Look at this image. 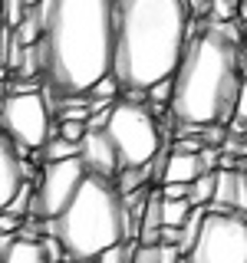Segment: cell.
<instances>
[{
    "label": "cell",
    "mask_w": 247,
    "mask_h": 263,
    "mask_svg": "<svg viewBox=\"0 0 247 263\" xmlns=\"http://www.w3.org/2000/svg\"><path fill=\"white\" fill-rule=\"evenodd\" d=\"M40 76L49 112L60 99L86 96L112 72L115 56V4L112 0H43Z\"/></svg>",
    "instance_id": "cell-1"
},
{
    "label": "cell",
    "mask_w": 247,
    "mask_h": 263,
    "mask_svg": "<svg viewBox=\"0 0 247 263\" xmlns=\"http://www.w3.org/2000/svg\"><path fill=\"white\" fill-rule=\"evenodd\" d=\"M241 30L231 23H208L188 33V46L171 76V119L178 125H227L234 119L241 72Z\"/></svg>",
    "instance_id": "cell-2"
},
{
    "label": "cell",
    "mask_w": 247,
    "mask_h": 263,
    "mask_svg": "<svg viewBox=\"0 0 247 263\" xmlns=\"http://www.w3.org/2000/svg\"><path fill=\"white\" fill-rule=\"evenodd\" d=\"M115 56L112 76L126 89H148L175 76L188 46L191 16L185 0H112Z\"/></svg>",
    "instance_id": "cell-3"
},
{
    "label": "cell",
    "mask_w": 247,
    "mask_h": 263,
    "mask_svg": "<svg viewBox=\"0 0 247 263\" xmlns=\"http://www.w3.org/2000/svg\"><path fill=\"white\" fill-rule=\"evenodd\" d=\"M49 234L60 237L66 257L93 263L105 247L129 237V211L115 181L102 175H86L73 201L49 220Z\"/></svg>",
    "instance_id": "cell-4"
},
{
    "label": "cell",
    "mask_w": 247,
    "mask_h": 263,
    "mask_svg": "<svg viewBox=\"0 0 247 263\" xmlns=\"http://www.w3.org/2000/svg\"><path fill=\"white\" fill-rule=\"evenodd\" d=\"M105 135L112 138L115 145V155H119V164H148L158 155V148L165 145L162 142V125L148 105L142 102H122L112 105L109 112V122H105Z\"/></svg>",
    "instance_id": "cell-5"
},
{
    "label": "cell",
    "mask_w": 247,
    "mask_h": 263,
    "mask_svg": "<svg viewBox=\"0 0 247 263\" xmlns=\"http://www.w3.org/2000/svg\"><path fill=\"white\" fill-rule=\"evenodd\" d=\"M188 263H247V217L237 211H208Z\"/></svg>",
    "instance_id": "cell-6"
},
{
    "label": "cell",
    "mask_w": 247,
    "mask_h": 263,
    "mask_svg": "<svg viewBox=\"0 0 247 263\" xmlns=\"http://www.w3.org/2000/svg\"><path fill=\"white\" fill-rule=\"evenodd\" d=\"M46 96L40 92H7V102L0 109V128L13 138L16 152L30 158L33 148H43L53 135V119H49Z\"/></svg>",
    "instance_id": "cell-7"
},
{
    "label": "cell",
    "mask_w": 247,
    "mask_h": 263,
    "mask_svg": "<svg viewBox=\"0 0 247 263\" xmlns=\"http://www.w3.org/2000/svg\"><path fill=\"white\" fill-rule=\"evenodd\" d=\"M86 164L79 161V155L63 161H46L40 168L37 181H33V217L53 220L56 214H63V208L73 201V194L79 191V184L86 181Z\"/></svg>",
    "instance_id": "cell-8"
},
{
    "label": "cell",
    "mask_w": 247,
    "mask_h": 263,
    "mask_svg": "<svg viewBox=\"0 0 247 263\" xmlns=\"http://www.w3.org/2000/svg\"><path fill=\"white\" fill-rule=\"evenodd\" d=\"M79 161L86 164L89 175H102V178H115V171L122 168L119 155H115L112 138L105 135V128H89L79 142Z\"/></svg>",
    "instance_id": "cell-9"
},
{
    "label": "cell",
    "mask_w": 247,
    "mask_h": 263,
    "mask_svg": "<svg viewBox=\"0 0 247 263\" xmlns=\"http://www.w3.org/2000/svg\"><path fill=\"white\" fill-rule=\"evenodd\" d=\"M23 155L16 152L13 138L0 128V211L13 201V194L20 191L23 184Z\"/></svg>",
    "instance_id": "cell-10"
},
{
    "label": "cell",
    "mask_w": 247,
    "mask_h": 263,
    "mask_svg": "<svg viewBox=\"0 0 247 263\" xmlns=\"http://www.w3.org/2000/svg\"><path fill=\"white\" fill-rule=\"evenodd\" d=\"M201 171H208L204 161H201V152H181V148H171L168 161H165V171H162V184H171V181L191 184Z\"/></svg>",
    "instance_id": "cell-11"
},
{
    "label": "cell",
    "mask_w": 247,
    "mask_h": 263,
    "mask_svg": "<svg viewBox=\"0 0 247 263\" xmlns=\"http://www.w3.org/2000/svg\"><path fill=\"white\" fill-rule=\"evenodd\" d=\"M0 257H4V263H49L43 253V243L37 237H23V234H16Z\"/></svg>",
    "instance_id": "cell-12"
},
{
    "label": "cell",
    "mask_w": 247,
    "mask_h": 263,
    "mask_svg": "<svg viewBox=\"0 0 247 263\" xmlns=\"http://www.w3.org/2000/svg\"><path fill=\"white\" fill-rule=\"evenodd\" d=\"M191 214V201L188 197H162V224L165 227H181Z\"/></svg>",
    "instance_id": "cell-13"
},
{
    "label": "cell",
    "mask_w": 247,
    "mask_h": 263,
    "mask_svg": "<svg viewBox=\"0 0 247 263\" xmlns=\"http://www.w3.org/2000/svg\"><path fill=\"white\" fill-rule=\"evenodd\" d=\"M40 155H43V164L46 161H63V158H73V155H79V145L76 142H66L63 135H49L46 138V145L40 148Z\"/></svg>",
    "instance_id": "cell-14"
},
{
    "label": "cell",
    "mask_w": 247,
    "mask_h": 263,
    "mask_svg": "<svg viewBox=\"0 0 247 263\" xmlns=\"http://www.w3.org/2000/svg\"><path fill=\"white\" fill-rule=\"evenodd\" d=\"M211 197H214V171H201V175H198L191 184H188V201L208 208Z\"/></svg>",
    "instance_id": "cell-15"
},
{
    "label": "cell",
    "mask_w": 247,
    "mask_h": 263,
    "mask_svg": "<svg viewBox=\"0 0 247 263\" xmlns=\"http://www.w3.org/2000/svg\"><path fill=\"white\" fill-rule=\"evenodd\" d=\"M119 92H122L119 79H115L112 72H109V76H102V79H99L93 89H89L86 99H93V102H115V96H119Z\"/></svg>",
    "instance_id": "cell-16"
},
{
    "label": "cell",
    "mask_w": 247,
    "mask_h": 263,
    "mask_svg": "<svg viewBox=\"0 0 247 263\" xmlns=\"http://www.w3.org/2000/svg\"><path fill=\"white\" fill-rule=\"evenodd\" d=\"M27 0H0V23H4V27H16V23L23 20V16H27Z\"/></svg>",
    "instance_id": "cell-17"
},
{
    "label": "cell",
    "mask_w": 247,
    "mask_h": 263,
    "mask_svg": "<svg viewBox=\"0 0 247 263\" xmlns=\"http://www.w3.org/2000/svg\"><path fill=\"white\" fill-rule=\"evenodd\" d=\"M237 7H241V0H211V7H208L211 23H231V20H237Z\"/></svg>",
    "instance_id": "cell-18"
},
{
    "label": "cell",
    "mask_w": 247,
    "mask_h": 263,
    "mask_svg": "<svg viewBox=\"0 0 247 263\" xmlns=\"http://www.w3.org/2000/svg\"><path fill=\"white\" fill-rule=\"evenodd\" d=\"M86 122H82V119H60V128H56V135H63L66 138V142H82V135H86Z\"/></svg>",
    "instance_id": "cell-19"
},
{
    "label": "cell",
    "mask_w": 247,
    "mask_h": 263,
    "mask_svg": "<svg viewBox=\"0 0 247 263\" xmlns=\"http://www.w3.org/2000/svg\"><path fill=\"white\" fill-rule=\"evenodd\" d=\"M40 243H43V253H46L49 263H63L66 260V250H63V243H60V237H56V234H43V237H40Z\"/></svg>",
    "instance_id": "cell-20"
},
{
    "label": "cell",
    "mask_w": 247,
    "mask_h": 263,
    "mask_svg": "<svg viewBox=\"0 0 247 263\" xmlns=\"http://www.w3.org/2000/svg\"><path fill=\"white\" fill-rule=\"evenodd\" d=\"M126 260H129L126 247H122V243H112V247H105L102 253H96L93 263H126Z\"/></svg>",
    "instance_id": "cell-21"
},
{
    "label": "cell",
    "mask_w": 247,
    "mask_h": 263,
    "mask_svg": "<svg viewBox=\"0 0 247 263\" xmlns=\"http://www.w3.org/2000/svg\"><path fill=\"white\" fill-rule=\"evenodd\" d=\"M135 263H162V247L158 243H142L135 250Z\"/></svg>",
    "instance_id": "cell-22"
},
{
    "label": "cell",
    "mask_w": 247,
    "mask_h": 263,
    "mask_svg": "<svg viewBox=\"0 0 247 263\" xmlns=\"http://www.w3.org/2000/svg\"><path fill=\"white\" fill-rule=\"evenodd\" d=\"M23 217H16L10 211H0V234H20Z\"/></svg>",
    "instance_id": "cell-23"
},
{
    "label": "cell",
    "mask_w": 247,
    "mask_h": 263,
    "mask_svg": "<svg viewBox=\"0 0 247 263\" xmlns=\"http://www.w3.org/2000/svg\"><path fill=\"white\" fill-rule=\"evenodd\" d=\"M241 36H244V46H247V20H244V27H241Z\"/></svg>",
    "instance_id": "cell-24"
},
{
    "label": "cell",
    "mask_w": 247,
    "mask_h": 263,
    "mask_svg": "<svg viewBox=\"0 0 247 263\" xmlns=\"http://www.w3.org/2000/svg\"><path fill=\"white\" fill-rule=\"evenodd\" d=\"M40 4H43V0H27V7H40Z\"/></svg>",
    "instance_id": "cell-25"
},
{
    "label": "cell",
    "mask_w": 247,
    "mask_h": 263,
    "mask_svg": "<svg viewBox=\"0 0 247 263\" xmlns=\"http://www.w3.org/2000/svg\"><path fill=\"white\" fill-rule=\"evenodd\" d=\"M63 263H82V260H73V257H66V260H63Z\"/></svg>",
    "instance_id": "cell-26"
},
{
    "label": "cell",
    "mask_w": 247,
    "mask_h": 263,
    "mask_svg": "<svg viewBox=\"0 0 247 263\" xmlns=\"http://www.w3.org/2000/svg\"><path fill=\"white\" fill-rule=\"evenodd\" d=\"M244 178H247V168H244Z\"/></svg>",
    "instance_id": "cell-27"
},
{
    "label": "cell",
    "mask_w": 247,
    "mask_h": 263,
    "mask_svg": "<svg viewBox=\"0 0 247 263\" xmlns=\"http://www.w3.org/2000/svg\"><path fill=\"white\" fill-rule=\"evenodd\" d=\"M0 263H4V257H0Z\"/></svg>",
    "instance_id": "cell-28"
}]
</instances>
